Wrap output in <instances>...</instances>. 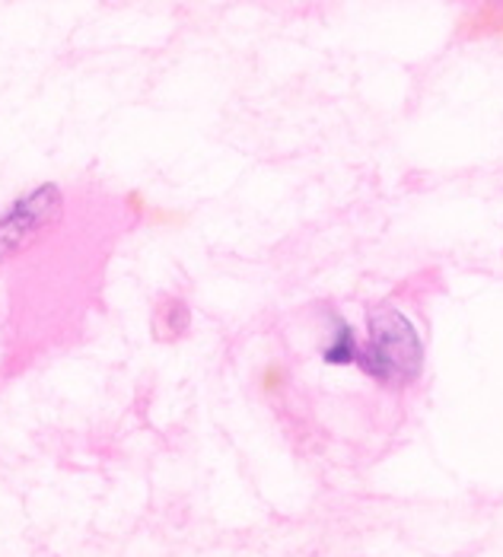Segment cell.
Listing matches in <instances>:
<instances>
[{
	"label": "cell",
	"mask_w": 503,
	"mask_h": 557,
	"mask_svg": "<svg viewBox=\"0 0 503 557\" xmlns=\"http://www.w3.org/2000/svg\"><path fill=\"white\" fill-rule=\"evenodd\" d=\"M357 367L379 386L418 383L424 344L415 322L395 306H377L367 319V342L360 344Z\"/></svg>",
	"instance_id": "1"
},
{
	"label": "cell",
	"mask_w": 503,
	"mask_h": 557,
	"mask_svg": "<svg viewBox=\"0 0 503 557\" xmlns=\"http://www.w3.org/2000/svg\"><path fill=\"white\" fill-rule=\"evenodd\" d=\"M150 332L157 342H179L192 332V306L179 294H163L154 302V315H150Z\"/></svg>",
	"instance_id": "3"
},
{
	"label": "cell",
	"mask_w": 503,
	"mask_h": 557,
	"mask_svg": "<svg viewBox=\"0 0 503 557\" xmlns=\"http://www.w3.org/2000/svg\"><path fill=\"white\" fill-rule=\"evenodd\" d=\"M258 380H261V388H265L268 395H274V392H281V388L287 386V370H284V363H274V360H271V363L261 367V376H258Z\"/></svg>",
	"instance_id": "5"
},
{
	"label": "cell",
	"mask_w": 503,
	"mask_h": 557,
	"mask_svg": "<svg viewBox=\"0 0 503 557\" xmlns=\"http://www.w3.org/2000/svg\"><path fill=\"white\" fill-rule=\"evenodd\" d=\"M357 354H360L357 332L344 319H335L332 335H329V342L322 347V360L329 367H351V363H357Z\"/></svg>",
	"instance_id": "4"
},
{
	"label": "cell",
	"mask_w": 503,
	"mask_h": 557,
	"mask_svg": "<svg viewBox=\"0 0 503 557\" xmlns=\"http://www.w3.org/2000/svg\"><path fill=\"white\" fill-rule=\"evenodd\" d=\"M68 201L61 185L39 182L29 191L16 195L7 208H0V264L29 256L48 236H54L64 223Z\"/></svg>",
	"instance_id": "2"
}]
</instances>
